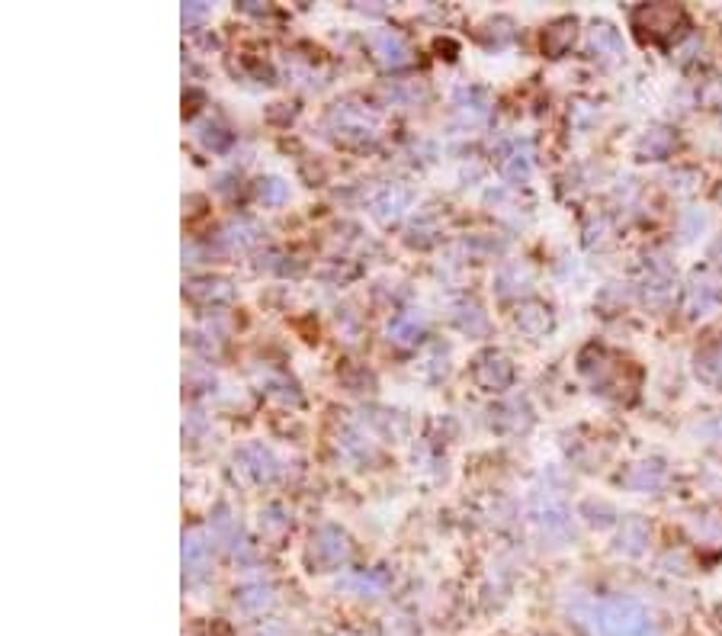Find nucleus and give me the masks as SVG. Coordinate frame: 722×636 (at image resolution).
Segmentation results:
<instances>
[{
  "mask_svg": "<svg viewBox=\"0 0 722 636\" xmlns=\"http://www.w3.org/2000/svg\"><path fill=\"white\" fill-rule=\"evenodd\" d=\"M578 617L594 636H652V620L629 598H603L578 607Z\"/></svg>",
  "mask_w": 722,
  "mask_h": 636,
  "instance_id": "nucleus-1",
  "label": "nucleus"
},
{
  "mask_svg": "<svg viewBox=\"0 0 722 636\" xmlns=\"http://www.w3.org/2000/svg\"><path fill=\"white\" fill-rule=\"evenodd\" d=\"M633 26L642 39H671L677 26H684V10L671 4H645L633 10Z\"/></svg>",
  "mask_w": 722,
  "mask_h": 636,
  "instance_id": "nucleus-2",
  "label": "nucleus"
},
{
  "mask_svg": "<svg viewBox=\"0 0 722 636\" xmlns=\"http://www.w3.org/2000/svg\"><path fill=\"white\" fill-rule=\"evenodd\" d=\"M331 129L337 132L340 138H357V142H369L376 136V120L363 110V106H353V103H337L328 116Z\"/></svg>",
  "mask_w": 722,
  "mask_h": 636,
  "instance_id": "nucleus-3",
  "label": "nucleus"
},
{
  "mask_svg": "<svg viewBox=\"0 0 722 636\" xmlns=\"http://www.w3.org/2000/svg\"><path fill=\"white\" fill-rule=\"evenodd\" d=\"M347 553H350V547H347L344 531H337V527H321V531H315L312 559L318 566H324V569H337V566L347 559Z\"/></svg>",
  "mask_w": 722,
  "mask_h": 636,
  "instance_id": "nucleus-4",
  "label": "nucleus"
},
{
  "mask_svg": "<svg viewBox=\"0 0 722 636\" xmlns=\"http://www.w3.org/2000/svg\"><path fill=\"white\" fill-rule=\"evenodd\" d=\"M513 379V363L507 360L505 354H481L479 363H475V383L488 392H501V389L511 386Z\"/></svg>",
  "mask_w": 722,
  "mask_h": 636,
  "instance_id": "nucleus-5",
  "label": "nucleus"
},
{
  "mask_svg": "<svg viewBox=\"0 0 722 636\" xmlns=\"http://www.w3.org/2000/svg\"><path fill=\"white\" fill-rule=\"evenodd\" d=\"M533 517L539 527H546V533H565L569 531V511L562 505V499L555 491H537L533 495Z\"/></svg>",
  "mask_w": 722,
  "mask_h": 636,
  "instance_id": "nucleus-6",
  "label": "nucleus"
},
{
  "mask_svg": "<svg viewBox=\"0 0 722 636\" xmlns=\"http://www.w3.org/2000/svg\"><path fill=\"white\" fill-rule=\"evenodd\" d=\"M369 45H373V52H376V58L385 68H398L411 58L408 42L401 39L395 29H376V33L369 36Z\"/></svg>",
  "mask_w": 722,
  "mask_h": 636,
  "instance_id": "nucleus-7",
  "label": "nucleus"
},
{
  "mask_svg": "<svg viewBox=\"0 0 722 636\" xmlns=\"http://www.w3.org/2000/svg\"><path fill=\"white\" fill-rule=\"evenodd\" d=\"M212 563V547L200 531L184 533V572L186 579H200Z\"/></svg>",
  "mask_w": 722,
  "mask_h": 636,
  "instance_id": "nucleus-8",
  "label": "nucleus"
},
{
  "mask_svg": "<svg viewBox=\"0 0 722 636\" xmlns=\"http://www.w3.org/2000/svg\"><path fill=\"white\" fill-rule=\"evenodd\" d=\"M238 463L244 473H250L257 479V483H270V479H276V473H280V467H276V459H273V453L267 450V447H260V443H250V447H244V450L238 453Z\"/></svg>",
  "mask_w": 722,
  "mask_h": 636,
  "instance_id": "nucleus-9",
  "label": "nucleus"
},
{
  "mask_svg": "<svg viewBox=\"0 0 722 636\" xmlns=\"http://www.w3.org/2000/svg\"><path fill=\"white\" fill-rule=\"evenodd\" d=\"M722 302V286L719 283H713L710 277H697V280L690 283V315H713L716 309H719Z\"/></svg>",
  "mask_w": 722,
  "mask_h": 636,
  "instance_id": "nucleus-10",
  "label": "nucleus"
},
{
  "mask_svg": "<svg viewBox=\"0 0 722 636\" xmlns=\"http://www.w3.org/2000/svg\"><path fill=\"white\" fill-rule=\"evenodd\" d=\"M427 328L424 312H401L389 322V341L395 344H414Z\"/></svg>",
  "mask_w": 722,
  "mask_h": 636,
  "instance_id": "nucleus-11",
  "label": "nucleus"
},
{
  "mask_svg": "<svg viewBox=\"0 0 722 636\" xmlns=\"http://www.w3.org/2000/svg\"><path fill=\"white\" fill-rule=\"evenodd\" d=\"M453 322H456L459 331H465L469 338L488 335V315L481 312V306L479 302H472V299H463V302L453 309Z\"/></svg>",
  "mask_w": 722,
  "mask_h": 636,
  "instance_id": "nucleus-12",
  "label": "nucleus"
},
{
  "mask_svg": "<svg viewBox=\"0 0 722 636\" xmlns=\"http://www.w3.org/2000/svg\"><path fill=\"white\" fill-rule=\"evenodd\" d=\"M513 322H517V328H521L523 335L539 338V335H546V331L553 328V315H549L546 306H539V302H527V306L517 309Z\"/></svg>",
  "mask_w": 722,
  "mask_h": 636,
  "instance_id": "nucleus-13",
  "label": "nucleus"
},
{
  "mask_svg": "<svg viewBox=\"0 0 722 636\" xmlns=\"http://www.w3.org/2000/svg\"><path fill=\"white\" fill-rule=\"evenodd\" d=\"M411 202V194L408 190H401V186H389V190H382V194L373 200V216L379 219V222H395V219L405 212V206Z\"/></svg>",
  "mask_w": 722,
  "mask_h": 636,
  "instance_id": "nucleus-14",
  "label": "nucleus"
},
{
  "mask_svg": "<svg viewBox=\"0 0 722 636\" xmlns=\"http://www.w3.org/2000/svg\"><path fill=\"white\" fill-rule=\"evenodd\" d=\"M456 110L465 122H485L491 116V100L485 97V90L469 87L456 94Z\"/></svg>",
  "mask_w": 722,
  "mask_h": 636,
  "instance_id": "nucleus-15",
  "label": "nucleus"
},
{
  "mask_svg": "<svg viewBox=\"0 0 722 636\" xmlns=\"http://www.w3.org/2000/svg\"><path fill=\"white\" fill-rule=\"evenodd\" d=\"M571 42H575V20H555L543 33V52L549 58H559L571 49Z\"/></svg>",
  "mask_w": 722,
  "mask_h": 636,
  "instance_id": "nucleus-16",
  "label": "nucleus"
},
{
  "mask_svg": "<svg viewBox=\"0 0 722 636\" xmlns=\"http://www.w3.org/2000/svg\"><path fill=\"white\" fill-rule=\"evenodd\" d=\"M527 425H529V411L527 405L521 402L497 405V409L491 411V427H497V431H523Z\"/></svg>",
  "mask_w": 722,
  "mask_h": 636,
  "instance_id": "nucleus-17",
  "label": "nucleus"
},
{
  "mask_svg": "<svg viewBox=\"0 0 722 636\" xmlns=\"http://www.w3.org/2000/svg\"><path fill=\"white\" fill-rule=\"evenodd\" d=\"M591 49L597 52V55L617 58V55H623V39H619V33L610 23H594L591 26Z\"/></svg>",
  "mask_w": 722,
  "mask_h": 636,
  "instance_id": "nucleus-18",
  "label": "nucleus"
},
{
  "mask_svg": "<svg viewBox=\"0 0 722 636\" xmlns=\"http://www.w3.org/2000/svg\"><path fill=\"white\" fill-rule=\"evenodd\" d=\"M190 296L193 299H202V302H228L234 296L232 283L225 280H196L190 283Z\"/></svg>",
  "mask_w": 722,
  "mask_h": 636,
  "instance_id": "nucleus-19",
  "label": "nucleus"
},
{
  "mask_svg": "<svg viewBox=\"0 0 722 636\" xmlns=\"http://www.w3.org/2000/svg\"><path fill=\"white\" fill-rule=\"evenodd\" d=\"M697 376L713 386H722V344L706 347L703 354H697Z\"/></svg>",
  "mask_w": 722,
  "mask_h": 636,
  "instance_id": "nucleus-20",
  "label": "nucleus"
},
{
  "mask_svg": "<svg viewBox=\"0 0 722 636\" xmlns=\"http://www.w3.org/2000/svg\"><path fill=\"white\" fill-rule=\"evenodd\" d=\"M649 543V531H645V524L642 521H626L623 531H619V549L623 553H642V547Z\"/></svg>",
  "mask_w": 722,
  "mask_h": 636,
  "instance_id": "nucleus-21",
  "label": "nucleus"
},
{
  "mask_svg": "<svg viewBox=\"0 0 722 636\" xmlns=\"http://www.w3.org/2000/svg\"><path fill=\"white\" fill-rule=\"evenodd\" d=\"M529 164H533V152H529V145H517L505 158V178L507 180H523L529 174Z\"/></svg>",
  "mask_w": 722,
  "mask_h": 636,
  "instance_id": "nucleus-22",
  "label": "nucleus"
},
{
  "mask_svg": "<svg viewBox=\"0 0 722 636\" xmlns=\"http://www.w3.org/2000/svg\"><path fill=\"white\" fill-rule=\"evenodd\" d=\"M257 196H260L264 206H283L289 200V184H283L280 178H267L257 186Z\"/></svg>",
  "mask_w": 722,
  "mask_h": 636,
  "instance_id": "nucleus-23",
  "label": "nucleus"
},
{
  "mask_svg": "<svg viewBox=\"0 0 722 636\" xmlns=\"http://www.w3.org/2000/svg\"><path fill=\"white\" fill-rule=\"evenodd\" d=\"M225 244H232V248H248V244L257 242V228L250 226L248 219H241V222H232V226L222 232Z\"/></svg>",
  "mask_w": 722,
  "mask_h": 636,
  "instance_id": "nucleus-24",
  "label": "nucleus"
},
{
  "mask_svg": "<svg viewBox=\"0 0 722 636\" xmlns=\"http://www.w3.org/2000/svg\"><path fill=\"white\" fill-rule=\"evenodd\" d=\"M385 572H360V575H350V579L344 582L347 588H357V591H360V595H379V591H382L385 588Z\"/></svg>",
  "mask_w": 722,
  "mask_h": 636,
  "instance_id": "nucleus-25",
  "label": "nucleus"
},
{
  "mask_svg": "<svg viewBox=\"0 0 722 636\" xmlns=\"http://www.w3.org/2000/svg\"><path fill=\"white\" fill-rule=\"evenodd\" d=\"M674 145V136L668 129H652L649 136L642 138V152H649L652 158H665Z\"/></svg>",
  "mask_w": 722,
  "mask_h": 636,
  "instance_id": "nucleus-26",
  "label": "nucleus"
},
{
  "mask_svg": "<svg viewBox=\"0 0 722 636\" xmlns=\"http://www.w3.org/2000/svg\"><path fill=\"white\" fill-rule=\"evenodd\" d=\"M241 601H244V607H267V604H270V588H267L264 582L244 585L241 588Z\"/></svg>",
  "mask_w": 722,
  "mask_h": 636,
  "instance_id": "nucleus-27",
  "label": "nucleus"
},
{
  "mask_svg": "<svg viewBox=\"0 0 722 636\" xmlns=\"http://www.w3.org/2000/svg\"><path fill=\"white\" fill-rule=\"evenodd\" d=\"M658 483H661V469L658 467L649 469V463H645V467H636V473L629 475V485H636V489H655Z\"/></svg>",
  "mask_w": 722,
  "mask_h": 636,
  "instance_id": "nucleus-28",
  "label": "nucleus"
},
{
  "mask_svg": "<svg viewBox=\"0 0 722 636\" xmlns=\"http://www.w3.org/2000/svg\"><path fill=\"white\" fill-rule=\"evenodd\" d=\"M200 138L202 142H206L209 148H225L228 145V142H232V136H228V132L225 129H218V126H212V122H206V126H202V132H200Z\"/></svg>",
  "mask_w": 722,
  "mask_h": 636,
  "instance_id": "nucleus-29",
  "label": "nucleus"
},
{
  "mask_svg": "<svg viewBox=\"0 0 722 636\" xmlns=\"http://www.w3.org/2000/svg\"><path fill=\"white\" fill-rule=\"evenodd\" d=\"M209 17V7L206 4H200V0H193V4H184V26L186 29H193L196 23H202V20Z\"/></svg>",
  "mask_w": 722,
  "mask_h": 636,
  "instance_id": "nucleus-30",
  "label": "nucleus"
},
{
  "mask_svg": "<svg viewBox=\"0 0 722 636\" xmlns=\"http://www.w3.org/2000/svg\"><path fill=\"white\" fill-rule=\"evenodd\" d=\"M719 200H722V194H719Z\"/></svg>",
  "mask_w": 722,
  "mask_h": 636,
  "instance_id": "nucleus-31",
  "label": "nucleus"
}]
</instances>
